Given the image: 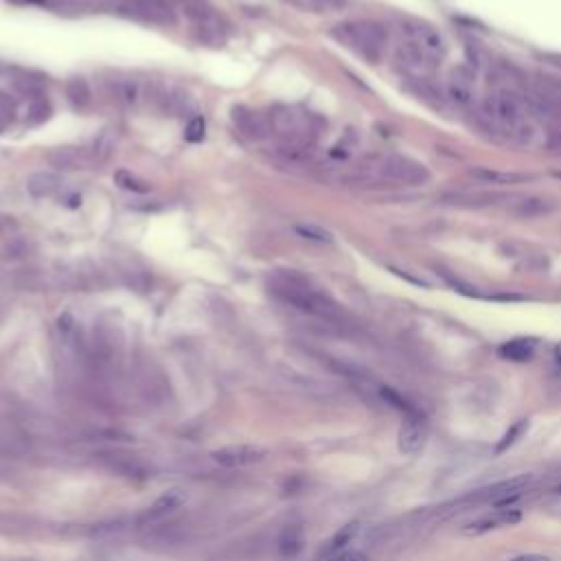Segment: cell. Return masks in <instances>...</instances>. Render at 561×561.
<instances>
[{"instance_id":"obj_33","label":"cell","mask_w":561,"mask_h":561,"mask_svg":"<svg viewBox=\"0 0 561 561\" xmlns=\"http://www.w3.org/2000/svg\"><path fill=\"white\" fill-rule=\"evenodd\" d=\"M509 561H553V559H550V557H546V555L527 553V555H517V557H513V559H509Z\"/></svg>"},{"instance_id":"obj_16","label":"cell","mask_w":561,"mask_h":561,"mask_svg":"<svg viewBox=\"0 0 561 561\" xmlns=\"http://www.w3.org/2000/svg\"><path fill=\"white\" fill-rule=\"evenodd\" d=\"M537 340L535 338H515L511 342H504L498 349L500 357L511 359V362H529L535 355Z\"/></svg>"},{"instance_id":"obj_2","label":"cell","mask_w":561,"mask_h":561,"mask_svg":"<svg viewBox=\"0 0 561 561\" xmlns=\"http://www.w3.org/2000/svg\"><path fill=\"white\" fill-rule=\"evenodd\" d=\"M268 289L277 301L289 305L292 310L314 316L327 322H338L342 318L340 305L334 303L327 294L316 289L303 275L294 270H275L268 277Z\"/></svg>"},{"instance_id":"obj_30","label":"cell","mask_w":561,"mask_h":561,"mask_svg":"<svg viewBox=\"0 0 561 561\" xmlns=\"http://www.w3.org/2000/svg\"><path fill=\"white\" fill-rule=\"evenodd\" d=\"M204 130H206V125H204V119L202 117H195L189 121L187 125V132H185V138L189 143H200L204 138Z\"/></svg>"},{"instance_id":"obj_11","label":"cell","mask_w":561,"mask_h":561,"mask_svg":"<svg viewBox=\"0 0 561 561\" xmlns=\"http://www.w3.org/2000/svg\"><path fill=\"white\" fill-rule=\"evenodd\" d=\"M520 522H522V511L515 509V506H509V509H496L491 513L472 520L469 524H465L463 533L476 537V535H484V533H491V531H498V529L515 527V524H520Z\"/></svg>"},{"instance_id":"obj_12","label":"cell","mask_w":561,"mask_h":561,"mask_svg":"<svg viewBox=\"0 0 561 561\" xmlns=\"http://www.w3.org/2000/svg\"><path fill=\"white\" fill-rule=\"evenodd\" d=\"M48 162L62 171H77V169H90L97 160L93 152L86 147H58L48 154Z\"/></svg>"},{"instance_id":"obj_34","label":"cell","mask_w":561,"mask_h":561,"mask_svg":"<svg viewBox=\"0 0 561 561\" xmlns=\"http://www.w3.org/2000/svg\"><path fill=\"white\" fill-rule=\"evenodd\" d=\"M555 359H557V364L561 367V342L555 347Z\"/></svg>"},{"instance_id":"obj_31","label":"cell","mask_w":561,"mask_h":561,"mask_svg":"<svg viewBox=\"0 0 561 561\" xmlns=\"http://www.w3.org/2000/svg\"><path fill=\"white\" fill-rule=\"evenodd\" d=\"M331 561H369V557L362 550H342L336 557H331Z\"/></svg>"},{"instance_id":"obj_1","label":"cell","mask_w":561,"mask_h":561,"mask_svg":"<svg viewBox=\"0 0 561 561\" xmlns=\"http://www.w3.org/2000/svg\"><path fill=\"white\" fill-rule=\"evenodd\" d=\"M336 169L340 183L355 187H417L430 178L421 162L406 156H369Z\"/></svg>"},{"instance_id":"obj_29","label":"cell","mask_w":561,"mask_h":561,"mask_svg":"<svg viewBox=\"0 0 561 561\" xmlns=\"http://www.w3.org/2000/svg\"><path fill=\"white\" fill-rule=\"evenodd\" d=\"M114 180H117V185H119L121 189H125V191H134V193H145V191H150L147 183H143V180H138V178H136L134 173H130V171H117Z\"/></svg>"},{"instance_id":"obj_15","label":"cell","mask_w":561,"mask_h":561,"mask_svg":"<svg viewBox=\"0 0 561 561\" xmlns=\"http://www.w3.org/2000/svg\"><path fill=\"white\" fill-rule=\"evenodd\" d=\"M62 189V178L53 171H38L29 176L27 180V191L31 197H38V200H44V197H53L58 195Z\"/></svg>"},{"instance_id":"obj_14","label":"cell","mask_w":561,"mask_h":561,"mask_svg":"<svg viewBox=\"0 0 561 561\" xmlns=\"http://www.w3.org/2000/svg\"><path fill=\"white\" fill-rule=\"evenodd\" d=\"M425 445V430H423V417H406V421L400 428V437H397V447L402 454L414 456L419 454Z\"/></svg>"},{"instance_id":"obj_27","label":"cell","mask_w":561,"mask_h":561,"mask_svg":"<svg viewBox=\"0 0 561 561\" xmlns=\"http://www.w3.org/2000/svg\"><path fill=\"white\" fill-rule=\"evenodd\" d=\"M303 548V531L298 527H287L281 535V553L294 555Z\"/></svg>"},{"instance_id":"obj_9","label":"cell","mask_w":561,"mask_h":561,"mask_svg":"<svg viewBox=\"0 0 561 561\" xmlns=\"http://www.w3.org/2000/svg\"><path fill=\"white\" fill-rule=\"evenodd\" d=\"M105 93L114 103L123 107H140L152 99V88L147 81L136 77H112L105 81Z\"/></svg>"},{"instance_id":"obj_23","label":"cell","mask_w":561,"mask_h":561,"mask_svg":"<svg viewBox=\"0 0 561 561\" xmlns=\"http://www.w3.org/2000/svg\"><path fill=\"white\" fill-rule=\"evenodd\" d=\"M476 178L484 180V183H491V185H515V183H527L531 180V176L527 173H511V171H489V169H478L474 173Z\"/></svg>"},{"instance_id":"obj_24","label":"cell","mask_w":561,"mask_h":561,"mask_svg":"<svg viewBox=\"0 0 561 561\" xmlns=\"http://www.w3.org/2000/svg\"><path fill=\"white\" fill-rule=\"evenodd\" d=\"M527 430H529V421H527V419L515 421L509 430H506V432L502 434V439L498 441V445H496V449H494V454H496V456L504 454L506 449L513 447V445L517 443V439H522V434L527 432Z\"/></svg>"},{"instance_id":"obj_20","label":"cell","mask_w":561,"mask_h":561,"mask_svg":"<svg viewBox=\"0 0 561 561\" xmlns=\"http://www.w3.org/2000/svg\"><path fill=\"white\" fill-rule=\"evenodd\" d=\"M183 496L180 494H165L162 498H158L147 511L143 513V520H158V517H165L169 513H173L176 509H180V504H183Z\"/></svg>"},{"instance_id":"obj_6","label":"cell","mask_w":561,"mask_h":561,"mask_svg":"<svg viewBox=\"0 0 561 561\" xmlns=\"http://www.w3.org/2000/svg\"><path fill=\"white\" fill-rule=\"evenodd\" d=\"M117 9L136 22L156 27L176 25V11L171 0H117Z\"/></svg>"},{"instance_id":"obj_25","label":"cell","mask_w":561,"mask_h":561,"mask_svg":"<svg viewBox=\"0 0 561 561\" xmlns=\"http://www.w3.org/2000/svg\"><path fill=\"white\" fill-rule=\"evenodd\" d=\"M114 145H117V134L112 130H105V132H101L97 136V140L93 143L90 152H93L97 162H103V160L110 158V154L114 152Z\"/></svg>"},{"instance_id":"obj_4","label":"cell","mask_w":561,"mask_h":561,"mask_svg":"<svg viewBox=\"0 0 561 561\" xmlns=\"http://www.w3.org/2000/svg\"><path fill=\"white\" fill-rule=\"evenodd\" d=\"M270 134L279 138L283 147H296V150H312L314 140L320 132V121L312 112L303 110L298 105H272L265 114Z\"/></svg>"},{"instance_id":"obj_8","label":"cell","mask_w":561,"mask_h":561,"mask_svg":"<svg viewBox=\"0 0 561 561\" xmlns=\"http://www.w3.org/2000/svg\"><path fill=\"white\" fill-rule=\"evenodd\" d=\"M404 33H406V44L423 53L428 60L439 64V60L445 55V40L434 27L421 20H412L404 25Z\"/></svg>"},{"instance_id":"obj_21","label":"cell","mask_w":561,"mask_h":561,"mask_svg":"<svg viewBox=\"0 0 561 561\" xmlns=\"http://www.w3.org/2000/svg\"><path fill=\"white\" fill-rule=\"evenodd\" d=\"M285 3L310 13H331L345 7L347 0H285Z\"/></svg>"},{"instance_id":"obj_35","label":"cell","mask_w":561,"mask_h":561,"mask_svg":"<svg viewBox=\"0 0 561 561\" xmlns=\"http://www.w3.org/2000/svg\"><path fill=\"white\" fill-rule=\"evenodd\" d=\"M557 178H561V173H557Z\"/></svg>"},{"instance_id":"obj_17","label":"cell","mask_w":561,"mask_h":561,"mask_svg":"<svg viewBox=\"0 0 561 561\" xmlns=\"http://www.w3.org/2000/svg\"><path fill=\"white\" fill-rule=\"evenodd\" d=\"M357 533H359V524H357V522H351V524H347V527H342V529H340V531L327 541V546L322 548V555L331 559V557H336L338 553L347 550V546L355 539Z\"/></svg>"},{"instance_id":"obj_5","label":"cell","mask_w":561,"mask_h":561,"mask_svg":"<svg viewBox=\"0 0 561 561\" xmlns=\"http://www.w3.org/2000/svg\"><path fill=\"white\" fill-rule=\"evenodd\" d=\"M331 35L342 46L351 48L369 62H377L382 58L388 42L386 29L375 22H345L338 25Z\"/></svg>"},{"instance_id":"obj_19","label":"cell","mask_w":561,"mask_h":561,"mask_svg":"<svg viewBox=\"0 0 561 561\" xmlns=\"http://www.w3.org/2000/svg\"><path fill=\"white\" fill-rule=\"evenodd\" d=\"M171 3L178 5L180 9H183L189 15V20L193 22V27L202 25V22L211 20L213 15H217L213 11V7L206 3V0H171Z\"/></svg>"},{"instance_id":"obj_26","label":"cell","mask_w":561,"mask_h":561,"mask_svg":"<svg viewBox=\"0 0 561 561\" xmlns=\"http://www.w3.org/2000/svg\"><path fill=\"white\" fill-rule=\"evenodd\" d=\"M449 90H451V97H454L458 103H467L472 99V81L469 77H463V72H454V77L449 81Z\"/></svg>"},{"instance_id":"obj_22","label":"cell","mask_w":561,"mask_h":561,"mask_svg":"<svg viewBox=\"0 0 561 561\" xmlns=\"http://www.w3.org/2000/svg\"><path fill=\"white\" fill-rule=\"evenodd\" d=\"M379 395H382V400L388 404V406H392L395 410H400V412H404L406 417H421V410L414 406V404H410L406 397H402L400 392L397 390H392V388H388V386H382L379 388Z\"/></svg>"},{"instance_id":"obj_18","label":"cell","mask_w":561,"mask_h":561,"mask_svg":"<svg viewBox=\"0 0 561 561\" xmlns=\"http://www.w3.org/2000/svg\"><path fill=\"white\" fill-rule=\"evenodd\" d=\"M66 97L75 110H86L90 101H93V93H90V86L84 77H72L66 84Z\"/></svg>"},{"instance_id":"obj_28","label":"cell","mask_w":561,"mask_h":561,"mask_svg":"<svg viewBox=\"0 0 561 561\" xmlns=\"http://www.w3.org/2000/svg\"><path fill=\"white\" fill-rule=\"evenodd\" d=\"M296 232L307 242H316V244H331L334 242V235L329 230L316 226V224H301V226H296Z\"/></svg>"},{"instance_id":"obj_10","label":"cell","mask_w":561,"mask_h":561,"mask_svg":"<svg viewBox=\"0 0 561 561\" xmlns=\"http://www.w3.org/2000/svg\"><path fill=\"white\" fill-rule=\"evenodd\" d=\"M230 123L237 136H242L248 143H259L270 134L268 119L246 105H235L230 110Z\"/></svg>"},{"instance_id":"obj_3","label":"cell","mask_w":561,"mask_h":561,"mask_svg":"<svg viewBox=\"0 0 561 561\" xmlns=\"http://www.w3.org/2000/svg\"><path fill=\"white\" fill-rule=\"evenodd\" d=\"M482 114L489 119L494 130L504 132L520 143H533V136L539 132L527 103L509 90H496L487 97L482 103Z\"/></svg>"},{"instance_id":"obj_32","label":"cell","mask_w":561,"mask_h":561,"mask_svg":"<svg viewBox=\"0 0 561 561\" xmlns=\"http://www.w3.org/2000/svg\"><path fill=\"white\" fill-rule=\"evenodd\" d=\"M18 230V222L9 215H0V235H11Z\"/></svg>"},{"instance_id":"obj_7","label":"cell","mask_w":561,"mask_h":561,"mask_svg":"<svg viewBox=\"0 0 561 561\" xmlns=\"http://www.w3.org/2000/svg\"><path fill=\"white\" fill-rule=\"evenodd\" d=\"M531 482H533L531 474L513 476L509 480H500V482H494L489 487H482V489L474 491L472 500L491 504V506H496V509H509V506H513L524 494H527Z\"/></svg>"},{"instance_id":"obj_13","label":"cell","mask_w":561,"mask_h":561,"mask_svg":"<svg viewBox=\"0 0 561 561\" xmlns=\"http://www.w3.org/2000/svg\"><path fill=\"white\" fill-rule=\"evenodd\" d=\"M211 456L222 467H246V465L263 461L265 451L255 445H228L222 449H215Z\"/></svg>"}]
</instances>
